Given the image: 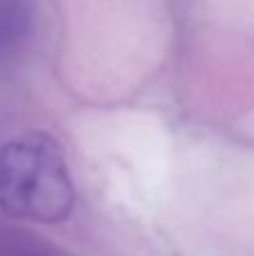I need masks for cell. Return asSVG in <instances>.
<instances>
[{"label": "cell", "mask_w": 254, "mask_h": 256, "mask_svg": "<svg viewBox=\"0 0 254 256\" xmlns=\"http://www.w3.org/2000/svg\"><path fill=\"white\" fill-rule=\"evenodd\" d=\"M0 207L32 222L66 220L74 207V184L56 137L34 130L0 148Z\"/></svg>", "instance_id": "cell-1"}, {"label": "cell", "mask_w": 254, "mask_h": 256, "mask_svg": "<svg viewBox=\"0 0 254 256\" xmlns=\"http://www.w3.org/2000/svg\"><path fill=\"white\" fill-rule=\"evenodd\" d=\"M34 27L32 0H0V61L12 56Z\"/></svg>", "instance_id": "cell-2"}]
</instances>
